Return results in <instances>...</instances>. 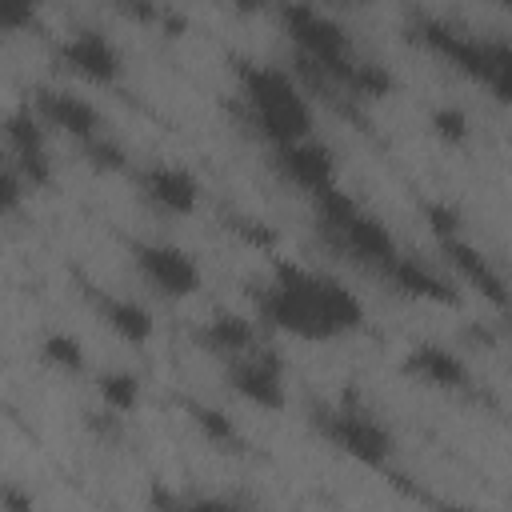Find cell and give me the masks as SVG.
<instances>
[{"mask_svg": "<svg viewBox=\"0 0 512 512\" xmlns=\"http://www.w3.org/2000/svg\"><path fill=\"white\" fill-rule=\"evenodd\" d=\"M256 316L292 340L328 344L352 336L364 324V304L344 280L320 268L276 264L272 276L256 288Z\"/></svg>", "mask_w": 512, "mask_h": 512, "instance_id": "obj_1", "label": "cell"}, {"mask_svg": "<svg viewBox=\"0 0 512 512\" xmlns=\"http://www.w3.org/2000/svg\"><path fill=\"white\" fill-rule=\"evenodd\" d=\"M412 40L424 52L440 56L444 64H452L472 84H480L496 104L512 108V40L508 36L464 32V28L448 24V20H416L412 24Z\"/></svg>", "mask_w": 512, "mask_h": 512, "instance_id": "obj_2", "label": "cell"}, {"mask_svg": "<svg viewBox=\"0 0 512 512\" xmlns=\"http://www.w3.org/2000/svg\"><path fill=\"white\" fill-rule=\"evenodd\" d=\"M236 80H240V100H244L248 124L260 132V140L268 148L312 136V104L300 92L296 76H288L284 68H272V64L240 60Z\"/></svg>", "mask_w": 512, "mask_h": 512, "instance_id": "obj_3", "label": "cell"}, {"mask_svg": "<svg viewBox=\"0 0 512 512\" xmlns=\"http://www.w3.org/2000/svg\"><path fill=\"white\" fill-rule=\"evenodd\" d=\"M312 212H316V228L320 236L352 264L360 268H372L376 276L392 264V256L400 252L396 236L388 232L384 220H376L372 212H364L340 184L324 188L312 196Z\"/></svg>", "mask_w": 512, "mask_h": 512, "instance_id": "obj_4", "label": "cell"}, {"mask_svg": "<svg viewBox=\"0 0 512 512\" xmlns=\"http://www.w3.org/2000/svg\"><path fill=\"white\" fill-rule=\"evenodd\" d=\"M316 432L340 456H348V460H356L364 468H388V460L396 452V440H392L388 424L376 420V412H368L356 400L316 408Z\"/></svg>", "mask_w": 512, "mask_h": 512, "instance_id": "obj_5", "label": "cell"}, {"mask_svg": "<svg viewBox=\"0 0 512 512\" xmlns=\"http://www.w3.org/2000/svg\"><path fill=\"white\" fill-rule=\"evenodd\" d=\"M132 264H136V276L160 296V300H188L200 292V260L180 248V244H168V240H136L132 244Z\"/></svg>", "mask_w": 512, "mask_h": 512, "instance_id": "obj_6", "label": "cell"}, {"mask_svg": "<svg viewBox=\"0 0 512 512\" xmlns=\"http://www.w3.org/2000/svg\"><path fill=\"white\" fill-rule=\"evenodd\" d=\"M224 380L228 388L260 408V412H280L288 404V384H284V360L280 352H272L268 344H252L248 352L224 360Z\"/></svg>", "mask_w": 512, "mask_h": 512, "instance_id": "obj_7", "label": "cell"}, {"mask_svg": "<svg viewBox=\"0 0 512 512\" xmlns=\"http://www.w3.org/2000/svg\"><path fill=\"white\" fill-rule=\"evenodd\" d=\"M4 160L20 168L32 188L52 184V156H48V124L28 108H12L4 116Z\"/></svg>", "mask_w": 512, "mask_h": 512, "instance_id": "obj_8", "label": "cell"}, {"mask_svg": "<svg viewBox=\"0 0 512 512\" xmlns=\"http://www.w3.org/2000/svg\"><path fill=\"white\" fill-rule=\"evenodd\" d=\"M436 248H440V260L448 264V272L460 280V284H468L472 292H480L492 308H508L512 304V288H508V280H504V272L464 236V232H448V236H436Z\"/></svg>", "mask_w": 512, "mask_h": 512, "instance_id": "obj_9", "label": "cell"}, {"mask_svg": "<svg viewBox=\"0 0 512 512\" xmlns=\"http://www.w3.org/2000/svg\"><path fill=\"white\" fill-rule=\"evenodd\" d=\"M272 168L288 188H296L304 196H316V192L336 184V156L316 136H304V140L272 148Z\"/></svg>", "mask_w": 512, "mask_h": 512, "instance_id": "obj_10", "label": "cell"}, {"mask_svg": "<svg viewBox=\"0 0 512 512\" xmlns=\"http://www.w3.org/2000/svg\"><path fill=\"white\" fill-rule=\"evenodd\" d=\"M140 200L156 212V216H168V220H184L196 212L200 204V180L192 168L184 164H168V160H156L140 172Z\"/></svg>", "mask_w": 512, "mask_h": 512, "instance_id": "obj_11", "label": "cell"}, {"mask_svg": "<svg viewBox=\"0 0 512 512\" xmlns=\"http://www.w3.org/2000/svg\"><path fill=\"white\" fill-rule=\"evenodd\" d=\"M56 60H60L64 72H72V76H80V80H88V84H96V88L116 84L120 72H124L120 48H116L104 32H96V28H76V32L56 48Z\"/></svg>", "mask_w": 512, "mask_h": 512, "instance_id": "obj_12", "label": "cell"}, {"mask_svg": "<svg viewBox=\"0 0 512 512\" xmlns=\"http://www.w3.org/2000/svg\"><path fill=\"white\" fill-rule=\"evenodd\" d=\"M32 112H36L48 128H56V132L72 136L76 144L96 140L100 132H108V124H104L100 108H96L92 100H84V96L68 92V88H52V84L36 88V92H32Z\"/></svg>", "mask_w": 512, "mask_h": 512, "instance_id": "obj_13", "label": "cell"}, {"mask_svg": "<svg viewBox=\"0 0 512 512\" xmlns=\"http://www.w3.org/2000/svg\"><path fill=\"white\" fill-rule=\"evenodd\" d=\"M400 372L412 376L424 388H436V392H464L472 384V372H468L464 356L444 348V344H432V340L412 344L400 360Z\"/></svg>", "mask_w": 512, "mask_h": 512, "instance_id": "obj_14", "label": "cell"}, {"mask_svg": "<svg viewBox=\"0 0 512 512\" xmlns=\"http://www.w3.org/2000/svg\"><path fill=\"white\" fill-rule=\"evenodd\" d=\"M400 296H412V300H428V304H456V288H452V276H444L436 264H428L424 256L416 252H396L392 264L380 272Z\"/></svg>", "mask_w": 512, "mask_h": 512, "instance_id": "obj_15", "label": "cell"}, {"mask_svg": "<svg viewBox=\"0 0 512 512\" xmlns=\"http://www.w3.org/2000/svg\"><path fill=\"white\" fill-rule=\"evenodd\" d=\"M92 308H96V316L104 320V328L112 332V336H120L124 344H148L152 340V332H156V320H152V312L140 304V300H132V296H116V292H92Z\"/></svg>", "mask_w": 512, "mask_h": 512, "instance_id": "obj_16", "label": "cell"}, {"mask_svg": "<svg viewBox=\"0 0 512 512\" xmlns=\"http://www.w3.org/2000/svg\"><path fill=\"white\" fill-rule=\"evenodd\" d=\"M196 340L216 360H232V356L248 352L252 344H260L256 340V324L248 316H240V312H216V316H208L204 328L196 332Z\"/></svg>", "mask_w": 512, "mask_h": 512, "instance_id": "obj_17", "label": "cell"}, {"mask_svg": "<svg viewBox=\"0 0 512 512\" xmlns=\"http://www.w3.org/2000/svg\"><path fill=\"white\" fill-rule=\"evenodd\" d=\"M188 420L196 424V432H200L212 448H220V452H240V448H244V436H240L236 420L224 416L220 408H212V404H188Z\"/></svg>", "mask_w": 512, "mask_h": 512, "instance_id": "obj_18", "label": "cell"}, {"mask_svg": "<svg viewBox=\"0 0 512 512\" xmlns=\"http://www.w3.org/2000/svg\"><path fill=\"white\" fill-rule=\"evenodd\" d=\"M96 392H100V400L112 416H128L140 404V380L132 372H104L96 380Z\"/></svg>", "mask_w": 512, "mask_h": 512, "instance_id": "obj_19", "label": "cell"}, {"mask_svg": "<svg viewBox=\"0 0 512 512\" xmlns=\"http://www.w3.org/2000/svg\"><path fill=\"white\" fill-rule=\"evenodd\" d=\"M40 360H44L48 368H60V372H84V364H88L84 344H80L72 332H52V336H44Z\"/></svg>", "mask_w": 512, "mask_h": 512, "instance_id": "obj_20", "label": "cell"}, {"mask_svg": "<svg viewBox=\"0 0 512 512\" xmlns=\"http://www.w3.org/2000/svg\"><path fill=\"white\" fill-rule=\"evenodd\" d=\"M80 152H84V160H88L96 172H124V168H128V152H124V144H120L112 132H100L96 140H84Z\"/></svg>", "mask_w": 512, "mask_h": 512, "instance_id": "obj_21", "label": "cell"}, {"mask_svg": "<svg viewBox=\"0 0 512 512\" xmlns=\"http://www.w3.org/2000/svg\"><path fill=\"white\" fill-rule=\"evenodd\" d=\"M116 12L144 28H176L180 32V20H172L160 0H116Z\"/></svg>", "mask_w": 512, "mask_h": 512, "instance_id": "obj_22", "label": "cell"}, {"mask_svg": "<svg viewBox=\"0 0 512 512\" xmlns=\"http://www.w3.org/2000/svg\"><path fill=\"white\" fill-rule=\"evenodd\" d=\"M40 4H44V0H0V28H4V32H24V28H32Z\"/></svg>", "mask_w": 512, "mask_h": 512, "instance_id": "obj_23", "label": "cell"}, {"mask_svg": "<svg viewBox=\"0 0 512 512\" xmlns=\"http://www.w3.org/2000/svg\"><path fill=\"white\" fill-rule=\"evenodd\" d=\"M432 128H436V136L448 140V144H464V140H468V116H464L460 108H436V112H432Z\"/></svg>", "mask_w": 512, "mask_h": 512, "instance_id": "obj_24", "label": "cell"}, {"mask_svg": "<svg viewBox=\"0 0 512 512\" xmlns=\"http://www.w3.org/2000/svg\"><path fill=\"white\" fill-rule=\"evenodd\" d=\"M228 4H232L236 12H244V16H252V12H264L272 0H228Z\"/></svg>", "mask_w": 512, "mask_h": 512, "instance_id": "obj_25", "label": "cell"}, {"mask_svg": "<svg viewBox=\"0 0 512 512\" xmlns=\"http://www.w3.org/2000/svg\"><path fill=\"white\" fill-rule=\"evenodd\" d=\"M504 320H508V332H512V304L504 308Z\"/></svg>", "mask_w": 512, "mask_h": 512, "instance_id": "obj_26", "label": "cell"}, {"mask_svg": "<svg viewBox=\"0 0 512 512\" xmlns=\"http://www.w3.org/2000/svg\"><path fill=\"white\" fill-rule=\"evenodd\" d=\"M492 4H500L504 12H512V0H492Z\"/></svg>", "mask_w": 512, "mask_h": 512, "instance_id": "obj_27", "label": "cell"}, {"mask_svg": "<svg viewBox=\"0 0 512 512\" xmlns=\"http://www.w3.org/2000/svg\"><path fill=\"white\" fill-rule=\"evenodd\" d=\"M348 4H368V0H348Z\"/></svg>", "mask_w": 512, "mask_h": 512, "instance_id": "obj_28", "label": "cell"}]
</instances>
